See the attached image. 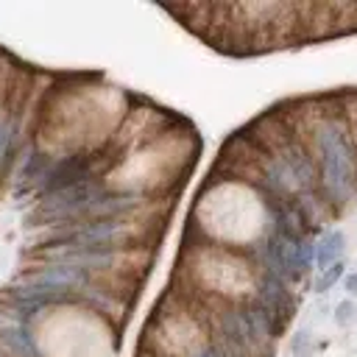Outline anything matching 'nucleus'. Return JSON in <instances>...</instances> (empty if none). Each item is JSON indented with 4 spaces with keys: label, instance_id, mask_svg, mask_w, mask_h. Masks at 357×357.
Segmentation results:
<instances>
[{
    "label": "nucleus",
    "instance_id": "7",
    "mask_svg": "<svg viewBox=\"0 0 357 357\" xmlns=\"http://www.w3.org/2000/svg\"><path fill=\"white\" fill-rule=\"evenodd\" d=\"M340 276H343V265H340V262L332 265V268H326V271H321V276H318V282H315V290H318V293L329 290Z\"/></svg>",
    "mask_w": 357,
    "mask_h": 357
},
{
    "label": "nucleus",
    "instance_id": "8",
    "mask_svg": "<svg viewBox=\"0 0 357 357\" xmlns=\"http://www.w3.org/2000/svg\"><path fill=\"white\" fill-rule=\"evenodd\" d=\"M351 310H354V307H351L349 301H343V304L337 307V321H340V324H346V318L351 315Z\"/></svg>",
    "mask_w": 357,
    "mask_h": 357
},
{
    "label": "nucleus",
    "instance_id": "2",
    "mask_svg": "<svg viewBox=\"0 0 357 357\" xmlns=\"http://www.w3.org/2000/svg\"><path fill=\"white\" fill-rule=\"evenodd\" d=\"M89 176H92V165H89L86 156H64L61 162L47 167V173L39 181V192L47 198V195H56V192L70 190L75 184L92 181Z\"/></svg>",
    "mask_w": 357,
    "mask_h": 357
},
{
    "label": "nucleus",
    "instance_id": "5",
    "mask_svg": "<svg viewBox=\"0 0 357 357\" xmlns=\"http://www.w3.org/2000/svg\"><path fill=\"white\" fill-rule=\"evenodd\" d=\"M343 245H346L343 231H337V229L326 231V234L315 243V265H318V271H326V268L337 265V259H340V254H343Z\"/></svg>",
    "mask_w": 357,
    "mask_h": 357
},
{
    "label": "nucleus",
    "instance_id": "3",
    "mask_svg": "<svg viewBox=\"0 0 357 357\" xmlns=\"http://www.w3.org/2000/svg\"><path fill=\"white\" fill-rule=\"evenodd\" d=\"M25 284L33 287H45V290H56V293H67V290H81L89 284V273L84 268L75 265H61V262H50L39 271H33L31 276H25Z\"/></svg>",
    "mask_w": 357,
    "mask_h": 357
},
{
    "label": "nucleus",
    "instance_id": "10",
    "mask_svg": "<svg viewBox=\"0 0 357 357\" xmlns=\"http://www.w3.org/2000/svg\"><path fill=\"white\" fill-rule=\"evenodd\" d=\"M346 290H351V293H357V273H351V276L346 279Z\"/></svg>",
    "mask_w": 357,
    "mask_h": 357
},
{
    "label": "nucleus",
    "instance_id": "4",
    "mask_svg": "<svg viewBox=\"0 0 357 357\" xmlns=\"http://www.w3.org/2000/svg\"><path fill=\"white\" fill-rule=\"evenodd\" d=\"M0 346L14 357H39V349L28 324H20L3 315H0Z\"/></svg>",
    "mask_w": 357,
    "mask_h": 357
},
{
    "label": "nucleus",
    "instance_id": "6",
    "mask_svg": "<svg viewBox=\"0 0 357 357\" xmlns=\"http://www.w3.org/2000/svg\"><path fill=\"white\" fill-rule=\"evenodd\" d=\"M14 134H17V123L0 117V162L8 156V148H11V142H14Z\"/></svg>",
    "mask_w": 357,
    "mask_h": 357
},
{
    "label": "nucleus",
    "instance_id": "1",
    "mask_svg": "<svg viewBox=\"0 0 357 357\" xmlns=\"http://www.w3.org/2000/svg\"><path fill=\"white\" fill-rule=\"evenodd\" d=\"M315 151H318L324 192L335 204H346L354 195V184H357V159L346 126L335 117L321 120L315 126Z\"/></svg>",
    "mask_w": 357,
    "mask_h": 357
},
{
    "label": "nucleus",
    "instance_id": "11",
    "mask_svg": "<svg viewBox=\"0 0 357 357\" xmlns=\"http://www.w3.org/2000/svg\"><path fill=\"white\" fill-rule=\"evenodd\" d=\"M0 357H6V354H3V351H0Z\"/></svg>",
    "mask_w": 357,
    "mask_h": 357
},
{
    "label": "nucleus",
    "instance_id": "9",
    "mask_svg": "<svg viewBox=\"0 0 357 357\" xmlns=\"http://www.w3.org/2000/svg\"><path fill=\"white\" fill-rule=\"evenodd\" d=\"M192 357H220V351H218L215 346H206V349H201V351L192 354Z\"/></svg>",
    "mask_w": 357,
    "mask_h": 357
}]
</instances>
